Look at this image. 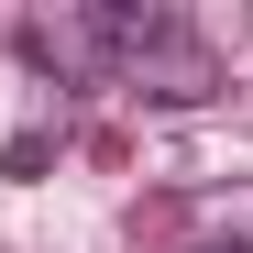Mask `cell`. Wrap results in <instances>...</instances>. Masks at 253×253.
Returning <instances> with one entry per match:
<instances>
[{"label": "cell", "instance_id": "cell-3", "mask_svg": "<svg viewBox=\"0 0 253 253\" xmlns=\"http://www.w3.org/2000/svg\"><path fill=\"white\" fill-rule=\"evenodd\" d=\"M22 55L44 77H110V11H77V0L22 11Z\"/></svg>", "mask_w": 253, "mask_h": 253}, {"label": "cell", "instance_id": "cell-1", "mask_svg": "<svg viewBox=\"0 0 253 253\" xmlns=\"http://www.w3.org/2000/svg\"><path fill=\"white\" fill-rule=\"evenodd\" d=\"M110 66L132 77V99H154V110H198V99L231 88V66L209 55L176 11H132V0L110 11Z\"/></svg>", "mask_w": 253, "mask_h": 253}, {"label": "cell", "instance_id": "cell-2", "mask_svg": "<svg viewBox=\"0 0 253 253\" xmlns=\"http://www.w3.org/2000/svg\"><path fill=\"white\" fill-rule=\"evenodd\" d=\"M143 231L187 242V253H253V176L198 187V198H176V209H143Z\"/></svg>", "mask_w": 253, "mask_h": 253}]
</instances>
